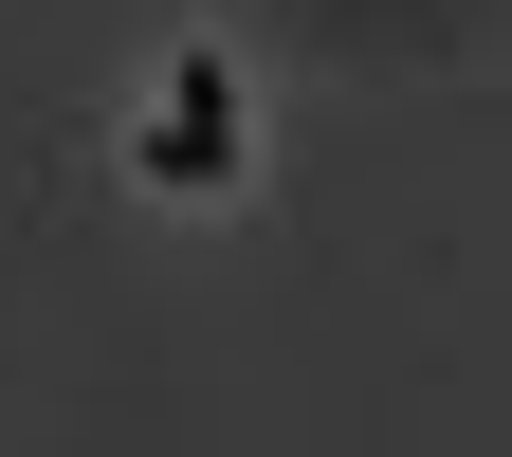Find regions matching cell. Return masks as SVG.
Instances as JSON below:
<instances>
[{
	"label": "cell",
	"instance_id": "1",
	"mask_svg": "<svg viewBox=\"0 0 512 457\" xmlns=\"http://www.w3.org/2000/svg\"><path fill=\"white\" fill-rule=\"evenodd\" d=\"M238 74L220 55H165V92H147V128H128V183L147 202H238Z\"/></svg>",
	"mask_w": 512,
	"mask_h": 457
}]
</instances>
